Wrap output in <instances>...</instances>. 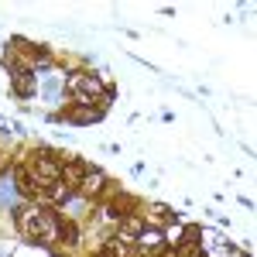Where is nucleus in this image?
<instances>
[{
    "mask_svg": "<svg viewBox=\"0 0 257 257\" xmlns=\"http://www.w3.org/2000/svg\"><path fill=\"white\" fill-rule=\"evenodd\" d=\"M18 226L28 233V240H38V243H48L59 237V223L45 209H18Z\"/></svg>",
    "mask_w": 257,
    "mask_h": 257,
    "instance_id": "nucleus-1",
    "label": "nucleus"
},
{
    "mask_svg": "<svg viewBox=\"0 0 257 257\" xmlns=\"http://www.w3.org/2000/svg\"><path fill=\"white\" fill-rule=\"evenodd\" d=\"M69 86H72L76 99H82V103H93V99H99L103 93H106V86H103L93 72H76V76L69 79Z\"/></svg>",
    "mask_w": 257,
    "mask_h": 257,
    "instance_id": "nucleus-2",
    "label": "nucleus"
},
{
    "mask_svg": "<svg viewBox=\"0 0 257 257\" xmlns=\"http://www.w3.org/2000/svg\"><path fill=\"white\" fill-rule=\"evenodd\" d=\"M31 175H35L38 185H52V182H59V178H62V168L52 158H35V161H31Z\"/></svg>",
    "mask_w": 257,
    "mask_h": 257,
    "instance_id": "nucleus-3",
    "label": "nucleus"
},
{
    "mask_svg": "<svg viewBox=\"0 0 257 257\" xmlns=\"http://www.w3.org/2000/svg\"><path fill=\"white\" fill-rule=\"evenodd\" d=\"M11 76H14V89H18V96H31V93H35V76L24 72V65H11Z\"/></svg>",
    "mask_w": 257,
    "mask_h": 257,
    "instance_id": "nucleus-4",
    "label": "nucleus"
},
{
    "mask_svg": "<svg viewBox=\"0 0 257 257\" xmlns=\"http://www.w3.org/2000/svg\"><path fill=\"white\" fill-rule=\"evenodd\" d=\"M161 243H165V233H158V230H141V233H138V247L144 250V254L158 250Z\"/></svg>",
    "mask_w": 257,
    "mask_h": 257,
    "instance_id": "nucleus-5",
    "label": "nucleus"
},
{
    "mask_svg": "<svg viewBox=\"0 0 257 257\" xmlns=\"http://www.w3.org/2000/svg\"><path fill=\"white\" fill-rule=\"evenodd\" d=\"M99 117H103V106H79L76 113H69L72 123H96Z\"/></svg>",
    "mask_w": 257,
    "mask_h": 257,
    "instance_id": "nucleus-6",
    "label": "nucleus"
},
{
    "mask_svg": "<svg viewBox=\"0 0 257 257\" xmlns=\"http://www.w3.org/2000/svg\"><path fill=\"white\" fill-rule=\"evenodd\" d=\"M127 247H131V240L117 237V240H110V243L99 250V257H127Z\"/></svg>",
    "mask_w": 257,
    "mask_h": 257,
    "instance_id": "nucleus-7",
    "label": "nucleus"
},
{
    "mask_svg": "<svg viewBox=\"0 0 257 257\" xmlns=\"http://www.w3.org/2000/svg\"><path fill=\"white\" fill-rule=\"evenodd\" d=\"M99 185H103V172H96V168H89V175L82 178V196H93V192H96Z\"/></svg>",
    "mask_w": 257,
    "mask_h": 257,
    "instance_id": "nucleus-8",
    "label": "nucleus"
},
{
    "mask_svg": "<svg viewBox=\"0 0 257 257\" xmlns=\"http://www.w3.org/2000/svg\"><path fill=\"white\" fill-rule=\"evenodd\" d=\"M62 175H65V182H72V185H82V178H86L82 175V165H69Z\"/></svg>",
    "mask_w": 257,
    "mask_h": 257,
    "instance_id": "nucleus-9",
    "label": "nucleus"
}]
</instances>
